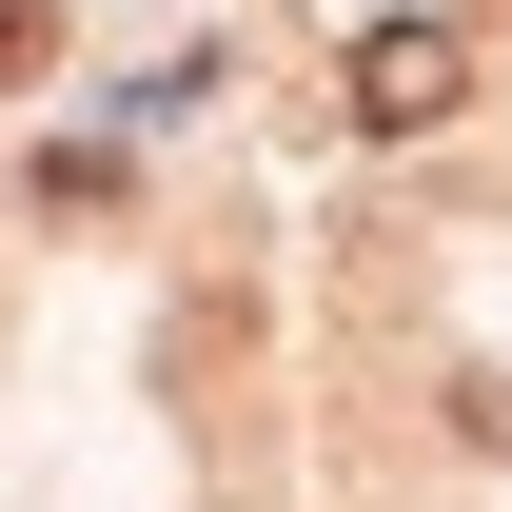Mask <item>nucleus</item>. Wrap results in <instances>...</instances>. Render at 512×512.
I'll return each instance as SVG.
<instances>
[{"mask_svg": "<svg viewBox=\"0 0 512 512\" xmlns=\"http://www.w3.org/2000/svg\"><path fill=\"white\" fill-rule=\"evenodd\" d=\"M335 60H355V119L375 138H434L453 99H473V20H355Z\"/></svg>", "mask_w": 512, "mask_h": 512, "instance_id": "1", "label": "nucleus"}, {"mask_svg": "<svg viewBox=\"0 0 512 512\" xmlns=\"http://www.w3.org/2000/svg\"><path fill=\"white\" fill-rule=\"evenodd\" d=\"M316 20H335V40H355V20H375V0H316ZM394 20H453V0H394Z\"/></svg>", "mask_w": 512, "mask_h": 512, "instance_id": "3", "label": "nucleus"}, {"mask_svg": "<svg viewBox=\"0 0 512 512\" xmlns=\"http://www.w3.org/2000/svg\"><path fill=\"white\" fill-rule=\"evenodd\" d=\"M0 79H60V0H0Z\"/></svg>", "mask_w": 512, "mask_h": 512, "instance_id": "2", "label": "nucleus"}]
</instances>
